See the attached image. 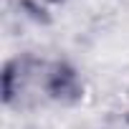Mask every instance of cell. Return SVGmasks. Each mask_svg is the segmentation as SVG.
<instances>
[{
  "mask_svg": "<svg viewBox=\"0 0 129 129\" xmlns=\"http://www.w3.org/2000/svg\"><path fill=\"white\" fill-rule=\"evenodd\" d=\"M79 91L74 69L61 61L18 56L5 63L3 101L13 109H25L43 101H69L76 99Z\"/></svg>",
  "mask_w": 129,
  "mask_h": 129,
  "instance_id": "6da1fadb",
  "label": "cell"
}]
</instances>
